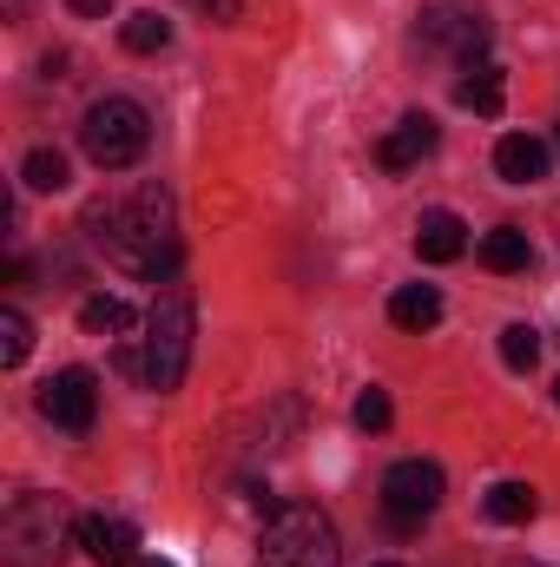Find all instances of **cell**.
Wrapping results in <instances>:
<instances>
[{
	"label": "cell",
	"instance_id": "17",
	"mask_svg": "<svg viewBox=\"0 0 560 567\" xmlns=\"http://www.w3.org/2000/svg\"><path fill=\"white\" fill-rule=\"evenodd\" d=\"M455 100H462L468 113L495 120V113H501V100H508V93H501V66H488V60H481V66H475V73H468V80L455 86Z\"/></svg>",
	"mask_w": 560,
	"mask_h": 567
},
{
	"label": "cell",
	"instance_id": "25",
	"mask_svg": "<svg viewBox=\"0 0 560 567\" xmlns=\"http://www.w3.org/2000/svg\"><path fill=\"white\" fill-rule=\"evenodd\" d=\"M133 567H172V561H133Z\"/></svg>",
	"mask_w": 560,
	"mask_h": 567
},
{
	"label": "cell",
	"instance_id": "19",
	"mask_svg": "<svg viewBox=\"0 0 560 567\" xmlns=\"http://www.w3.org/2000/svg\"><path fill=\"white\" fill-rule=\"evenodd\" d=\"M20 178H27V192H66V185H73V172H66V152H53V145L27 152Z\"/></svg>",
	"mask_w": 560,
	"mask_h": 567
},
{
	"label": "cell",
	"instance_id": "20",
	"mask_svg": "<svg viewBox=\"0 0 560 567\" xmlns=\"http://www.w3.org/2000/svg\"><path fill=\"white\" fill-rule=\"evenodd\" d=\"M27 350H33V323H27V310H20V303H0V370H20Z\"/></svg>",
	"mask_w": 560,
	"mask_h": 567
},
{
	"label": "cell",
	"instance_id": "13",
	"mask_svg": "<svg viewBox=\"0 0 560 567\" xmlns=\"http://www.w3.org/2000/svg\"><path fill=\"white\" fill-rule=\"evenodd\" d=\"M390 323H396V330H435V323H442V290H435V284H403V290L390 297Z\"/></svg>",
	"mask_w": 560,
	"mask_h": 567
},
{
	"label": "cell",
	"instance_id": "5",
	"mask_svg": "<svg viewBox=\"0 0 560 567\" xmlns=\"http://www.w3.org/2000/svg\"><path fill=\"white\" fill-rule=\"evenodd\" d=\"M80 145H86V158H93L100 172H126V165H139L145 145H152V120H145L139 100L106 93V100L86 106V120H80Z\"/></svg>",
	"mask_w": 560,
	"mask_h": 567
},
{
	"label": "cell",
	"instance_id": "3",
	"mask_svg": "<svg viewBox=\"0 0 560 567\" xmlns=\"http://www.w3.org/2000/svg\"><path fill=\"white\" fill-rule=\"evenodd\" d=\"M191 337H198V317H191V290L185 284H165L145 310V337H139V383L145 390H178L185 383V363H191Z\"/></svg>",
	"mask_w": 560,
	"mask_h": 567
},
{
	"label": "cell",
	"instance_id": "10",
	"mask_svg": "<svg viewBox=\"0 0 560 567\" xmlns=\"http://www.w3.org/2000/svg\"><path fill=\"white\" fill-rule=\"evenodd\" d=\"M435 140H442L435 120H428V113H409L390 140L376 145V165H383V172H409V165H422V158L435 152Z\"/></svg>",
	"mask_w": 560,
	"mask_h": 567
},
{
	"label": "cell",
	"instance_id": "26",
	"mask_svg": "<svg viewBox=\"0 0 560 567\" xmlns=\"http://www.w3.org/2000/svg\"><path fill=\"white\" fill-rule=\"evenodd\" d=\"M376 567H403V561H376Z\"/></svg>",
	"mask_w": 560,
	"mask_h": 567
},
{
	"label": "cell",
	"instance_id": "15",
	"mask_svg": "<svg viewBox=\"0 0 560 567\" xmlns=\"http://www.w3.org/2000/svg\"><path fill=\"white\" fill-rule=\"evenodd\" d=\"M481 508H488V522H501V528H528L535 508H541V495H535L528 482H495Z\"/></svg>",
	"mask_w": 560,
	"mask_h": 567
},
{
	"label": "cell",
	"instance_id": "2",
	"mask_svg": "<svg viewBox=\"0 0 560 567\" xmlns=\"http://www.w3.org/2000/svg\"><path fill=\"white\" fill-rule=\"evenodd\" d=\"M66 548H80V522L66 508V495L46 488H20L0 508V561L7 567H60Z\"/></svg>",
	"mask_w": 560,
	"mask_h": 567
},
{
	"label": "cell",
	"instance_id": "6",
	"mask_svg": "<svg viewBox=\"0 0 560 567\" xmlns=\"http://www.w3.org/2000/svg\"><path fill=\"white\" fill-rule=\"evenodd\" d=\"M442 468L435 462H422V455H409V462H396L390 475H383V515L396 522V528H422L435 508H442Z\"/></svg>",
	"mask_w": 560,
	"mask_h": 567
},
{
	"label": "cell",
	"instance_id": "7",
	"mask_svg": "<svg viewBox=\"0 0 560 567\" xmlns=\"http://www.w3.org/2000/svg\"><path fill=\"white\" fill-rule=\"evenodd\" d=\"M416 33H422V47H435V53H448V60H462V66H475L481 47H488L481 7H462V0H435V7L422 13Z\"/></svg>",
	"mask_w": 560,
	"mask_h": 567
},
{
	"label": "cell",
	"instance_id": "14",
	"mask_svg": "<svg viewBox=\"0 0 560 567\" xmlns=\"http://www.w3.org/2000/svg\"><path fill=\"white\" fill-rule=\"evenodd\" d=\"M139 317H133V303L126 297H113V290H93L86 303H80V330H93V337H126Z\"/></svg>",
	"mask_w": 560,
	"mask_h": 567
},
{
	"label": "cell",
	"instance_id": "21",
	"mask_svg": "<svg viewBox=\"0 0 560 567\" xmlns=\"http://www.w3.org/2000/svg\"><path fill=\"white\" fill-rule=\"evenodd\" d=\"M535 357H541V337H535L528 323H508V330H501V363H508V370H535Z\"/></svg>",
	"mask_w": 560,
	"mask_h": 567
},
{
	"label": "cell",
	"instance_id": "16",
	"mask_svg": "<svg viewBox=\"0 0 560 567\" xmlns=\"http://www.w3.org/2000/svg\"><path fill=\"white\" fill-rule=\"evenodd\" d=\"M528 258H535V251H528V231H515V225H495V231L481 238V265L501 271V278H508V271H528Z\"/></svg>",
	"mask_w": 560,
	"mask_h": 567
},
{
	"label": "cell",
	"instance_id": "18",
	"mask_svg": "<svg viewBox=\"0 0 560 567\" xmlns=\"http://www.w3.org/2000/svg\"><path fill=\"white\" fill-rule=\"evenodd\" d=\"M120 40H126V53H165V47H172V20L152 13V7H139V13H126Z\"/></svg>",
	"mask_w": 560,
	"mask_h": 567
},
{
	"label": "cell",
	"instance_id": "1",
	"mask_svg": "<svg viewBox=\"0 0 560 567\" xmlns=\"http://www.w3.org/2000/svg\"><path fill=\"white\" fill-rule=\"evenodd\" d=\"M100 251L133 271V278H152V284H172L178 271V218H172V192L158 178H145L126 205H93L86 212Z\"/></svg>",
	"mask_w": 560,
	"mask_h": 567
},
{
	"label": "cell",
	"instance_id": "12",
	"mask_svg": "<svg viewBox=\"0 0 560 567\" xmlns=\"http://www.w3.org/2000/svg\"><path fill=\"white\" fill-rule=\"evenodd\" d=\"M495 172L508 185H541L548 178V145L535 140V133H508V140L495 145Z\"/></svg>",
	"mask_w": 560,
	"mask_h": 567
},
{
	"label": "cell",
	"instance_id": "22",
	"mask_svg": "<svg viewBox=\"0 0 560 567\" xmlns=\"http://www.w3.org/2000/svg\"><path fill=\"white\" fill-rule=\"evenodd\" d=\"M350 416H356V429H370V435H376V429H390V416H396V410H390V396H383V390H363Z\"/></svg>",
	"mask_w": 560,
	"mask_h": 567
},
{
	"label": "cell",
	"instance_id": "24",
	"mask_svg": "<svg viewBox=\"0 0 560 567\" xmlns=\"http://www.w3.org/2000/svg\"><path fill=\"white\" fill-rule=\"evenodd\" d=\"M66 7H73L80 20H106V13H113V0H66Z\"/></svg>",
	"mask_w": 560,
	"mask_h": 567
},
{
	"label": "cell",
	"instance_id": "9",
	"mask_svg": "<svg viewBox=\"0 0 560 567\" xmlns=\"http://www.w3.org/2000/svg\"><path fill=\"white\" fill-rule=\"evenodd\" d=\"M80 548L100 567H133L139 561V528L120 515H80Z\"/></svg>",
	"mask_w": 560,
	"mask_h": 567
},
{
	"label": "cell",
	"instance_id": "23",
	"mask_svg": "<svg viewBox=\"0 0 560 567\" xmlns=\"http://www.w3.org/2000/svg\"><path fill=\"white\" fill-rule=\"evenodd\" d=\"M191 7H205V13H211L218 27H231V20L245 13V0H191Z\"/></svg>",
	"mask_w": 560,
	"mask_h": 567
},
{
	"label": "cell",
	"instance_id": "11",
	"mask_svg": "<svg viewBox=\"0 0 560 567\" xmlns=\"http://www.w3.org/2000/svg\"><path fill=\"white\" fill-rule=\"evenodd\" d=\"M468 251V225L455 218V212H422L416 225V258L422 265H455Z\"/></svg>",
	"mask_w": 560,
	"mask_h": 567
},
{
	"label": "cell",
	"instance_id": "8",
	"mask_svg": "<svg viewBox=\"0 0 560 567\" xmlns=\"http://www.w3.org/2000/svg\"><path fill=\"white\" fill-rule=\"evenodd\" d=\"M40 416L53 429H66V435H86L93 416H100V383H93V370H60V377L40 390Z\"/></svg>",
	"mask_w": 560,
	"mask_h": 567
},
{
	"label": "cell",
	"instance_id": "4",
	"mask_svg": "<svg viewBox=\"0 0 560 567\" xmlns=\"http://www.w3.org/2000/svg\"><path fill=\"white\" fill-rule=\"evenodd\" d=\"M336 522L317 502H278L258 528V567H336Z\"/></svg>",
	"mask_w": 560,
	"mask_h": 567
},
{
	"label": "cell",
	"instance_id": "27",
	"mask_svg": "<svg viewBox=\"0 0 560 567\" xmlns=\"http://www.w3.org/2000/svg\"><path fill=\"white\" fill-rule=\"evenodd\" d=\"M554 403H560V383H554Z\"/></svg>",
	"mask_w": 560,
	"mask_h": 567
}]
</instances>
